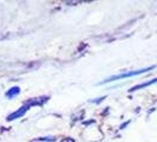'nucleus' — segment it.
Wrapping results in <instances>:
<instances>
[{
    "mask_svg": "<svg viewBox=\"0 0 157 142\" xmlns=\"http://www.w3.org/2000/svg\"><path fill=\"white\" fill-rule=\"evenodd\" d=\"M30 108V104L29 105H24V107H21L19 110H17L14 111L13 114H11L10 116L7 117L8 121H12V120H16V118H19V117H21V116H24V114L26 112V110Z\"/></svg>",
    "mask_w": 157,
    "mask_h": 142,
    "instance_id": "1",
    "label": "nucleus"
},
{
    "mask_svg": "<svg viewBox=\"0 0 157 142\" xmlns=\"http://www.w3.org/2000/svg\"><path fill=\"white\" fill-rule=\"evenodd\" d=\"M20 93V89L18 87H13L12 89H10L7 93H6V97H8V98H13L16 95H18Z\"/></svg>",
    "mask_w": 157,
    "mask_h": 142,
    "instance_id": "2",
    "label": "nucleus"
},
{
    "mask_svg": "<svg viewBox=\"0 0 157 142\" xmlns=\"http://www.w3.org/2000/svg\"><path fill=\"white\" fill-rule=\"evenodd\" d=\"M62 142H73V140H72V139H65V140H63Z\"/></svg>",
    "mask_w": 157,
    "mask_h": 142,
    "instance_id": "3",
    "label": "nucleus"
}]
</instances>
